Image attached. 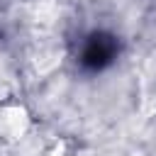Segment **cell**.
Masks as SVG:
<instances>
[{
	"mask_svg": "<svg viewBox=\"0 0 156 156\" xmlns=\"http://www.w3.org/2000/svg\"><path fill=\"white\" fill-rule=\"evenodd\" d=\"M29 127V117H27V110L20 107V105H10V107H2L0 110V132L7 136V139H17L27 132Z\"/></svg>",
	"mask_w": 156,
	"mask_h": 156,
	"instance_id": "obj_1",
	"label": "cell"
}]
</instances>
